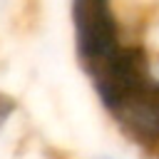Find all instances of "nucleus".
<instances>
[{"label": "nucleus", "instance_id": "obj_3", "mask_svg": "<svg viewBox=\"0 0 159 159\" xmlns=\"http://www.w3.org/2000/svg\"><path fill=\"white\" fill-rule=\"evenodd\" d=\"M92 159H117V157H109V154H97V157H92Z\"/></svg>", "mask_w": 159, "mask_h": 159}, {"label": "nucleus", "instance_id": "obj_1", "mask_svg": "<svg viewBox=\"0 0 159 159\" xmlns=\"http://www.w3.org/2000/svg\"><path fill=\"white\" fill-rule=\"evenodd\" d=\"M127 142L152 154L159 149V84H149L132 94L112 117Z\"/></svg>", "mask_w": 159, "mask_h": 159}, {"label": "nucleus", "instance_id": "obj_2", "mask_svg": "<svg viewBox=\"0 0 159 159\" xmlns=\"http://www.w3.org/2000/svg\"><path fill=\"white\" fill-rule=\"evenodd\" d=\"M12 112H15V102H12L7 94H0V127L10 119Z\"/></svg>", "mask_w": 159, "mask_h": 159}]
</instances>
